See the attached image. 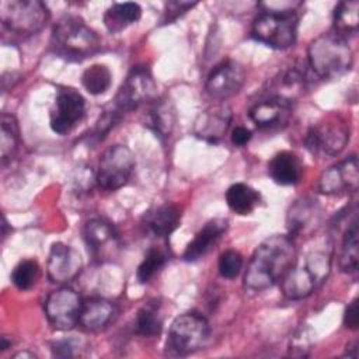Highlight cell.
<instances>
[{"label": "cell", "instance_id": "6da1fadb", "mask_svg": "<svg viewBox=\"0 0 359 359\" xmlns=\"http://www.w3.org/2000/svg\"><path fill=\"white\" fill-rule=\"evenodd\" d=\"M332 244L328 237L313 238L296 258L282 279V292L290 300L310 296L331 272Z\"/></svg>", "mask_w": 359, "mask_h": 359}, {"label": "cell", "instance_id": "7a4b0ae2", "mask_svg": "<svg viewBox=\"0 0 359 359\" xmlns=\"http://www.w3.org/2000/svg\"><path fill=\"white\" fill-rule=\"evenodd\" d=\"M297 250L290 236L273 234L265 238L254 251L244 275V286L250 290H264L283 279L290 269Z\"/></svg>", "mask_w": 359, "mask_h": 359}, {"label": "cell", "instance_id": "3957f363", "mask_svg": "<svg viewBox=\"0 0 359 359\" xmlns=\"http://www.w3.org/2000/svg\"><path fill=\"white\" fill-rule=\"evenodd\" d=\"M50 46L60 57L77 62L94 55L100 48V39L81 18L67 15L55 24Z\"/></svg>", "mask_w": 359, "mask_h": 359}, {"label": "cell", "instance_id": "277c9868", "mask_svg": "<svg viewBox=\"0 0 359 359\" xmlns=\"http://www.w3.org/2000/svg\"><path fill=\"white\" fill-rule=\"evenodd\" d=\"M307 55L310 69L321 79H337L345 74L353 62L346 39L334 31L321 34L311 41Z\"/></svg>", "mask_w": 359, "mask_h": 359}, {"label": "cell", "instance_id": "5b68a950", "mask_svg": "<svg viewBox=\"0 0 359 359\" xmlns=\"http://www.w3.org/2000/svg\"><path fill=\"white\" fill-rule=\"evenodd\" d=\"M297 10L262 8L252 22L251 35L273 49L292 46L297 35Z\"/></svg>", "mask_w": 359, "mask_h": 359}, {"label": "cell", "instance_id": "8992f818", "mask_svg": "<svg viewBox=\"0 0 359 359\" xmlns=\"http://www.w3.org/2000/svg\"><path fill=\"white\" fill-rule=\"evenodd\" d=\"M0 20L11 32L32 35L46 25L49 11L39 0H1Z\"/></svg>", "mask_w": 359, "mask_h": 359}, {"label": "cell", "instance_id": "52a82bcc", "mask_svg": "<svg viewBox=\"0 0 359 359\" xmlns=\"http://www.w3.org/2000/svg\"><path fill=\"white\" fill-rule=\"evenodd\" d=\"M209 323L198 313H185L178 316L168 331L167 348L177 355H189L206 344L209 338Z\"/></svg>", "mask_w": 359, "mask_h": 359}, {"label": "cell", "instance_id": "ba28073f", "mask_svg": "<svg viewBox=\"0 0 359 359\" xmlns=\"http://www.w3.org/2000/svg\"><path fill=\"white\" fill-rule=\"evenodd\" d=\"M349 140V126L339 115H328L311 126L306 135V146L313 154L335 156Z\"/></svg>", "mask_w": 359, "mask_h": 359}, {"label": "cell", "instance_id": "9c48e42d", "mask_svg": "<svg viewBox=\"0 0 359 359\" xmlns=\"http://www.w3.org/2000/svg\"><path fill=\"white\" fill-rule=\"evenodd\" d=\"M133 168L135 157L132 151L123 144H115L102 153L95 181L105 191H116L129 181Z\"/></svg>", "mask_w": 359, "mask_h": 359}, {"label": "cell", "instance_id": "30bf717a", "mask_svg": "<svg viewBox=\"0 0 359 359\" xmlns=\"http://www.w3.org/2000/svg\"><path fill=\"white\" fill-rule=\"evenodd\" d=\"M156 83L146 66H135L116 93L114 105L122 112L137 108L154 97Z\"/></svg>", "mask_w": 359, "mask_h": 359}, {"label": "cell", "instance_id": "8fae6325", "mask_svg": "<svg viewBox=\"0 0 359 359\" xmlns=\"http://www.w3.org/2000/svg\"><path fill=\"white\" fill-rule=\"evenodd\" d=\"M81 304L83 302L76 290L62 286L48 296L45 302V314L53 328L67 331L79 324Z\"/></svg>", "mask_w": 359, "mask_h": 359}, {"label": "cell", "instance_id": "7c38bea8", "mask_svg": "<svg viewBox=\"0 0 359 359\" xmlns=\"http://www.w3.org/2000/svg\"><path fill=\"white\" fill-rule=\"evenodd\" d=\"M86 101L83 95L70 87H63L57 91L55 107L50 112V128L57 135L70 133L83 119Z\"/></svg>", "mask_w": 359, "mask_h": 359}, {"label": "cell", "instance_id": "4fadbf2b", "mask_svg": "<svg viewBox=\"0 0 359 359\" xmlns=\"http://www.w3.org/2000/svg\"><path fill=\"white\" fill-rule=\"evenodd\" d=\"M245 81V70L243 65L233 59L219 63L206 79V93L219 101L227 100L236 95Z\"/></svg>", "mask_w": 359, "mask_h": 359}, {"label": "cell", "instance_id": "5bb4252c", "mask_svg": "<svg viewBox=\"0 0 359 359\" xmlns=\"http://www.w3.org/2000/svg\"><path fill=\"white\" fill-rule=\"evenodd\" d=\"M359 185L358 157L349 156L338 164L327 168L318 181V188L325 195H335L341 192H355Z\"/></svg>", "mask_w": 359, "mask_h": 359}, {"label": "cell", "instance_id": "9a60e30c", "mask_svg": "<svg viewBox=\"0 0 359 359\" xmlns=\"http://www.w3.org/2000/svg\"><path fill=\"white\" fill-rule=\"evenodd\" d=\"M231 109L224 102H216L203 109L194 123V133L196 137L217 143L227 132L231 122Z\"/></svg>", "mask_w": 359, "mask_h": 359}, {"label": "cell", "instance_id": "2e32d148", "mask_svg": "<svg viewBox=\"0 0 359 359\" xmlns=\"http://www.w3.org/2000/svg\"><path fill=\"white\" fill-rule=\"evenodd\" d=\"M48 278L55 283L73 280L81 269L80 254L70 245L55 243L48 257Z\"/></svg>", "mask_w": 359, "mask_h": 359}, {"label": "cell", "instance_id": "e0dca14e", "mask_svg": "<svg viewBox=\"0 0 359 359\" xmlns=\"http://www.w3.org/2000/svg\"><path fill=\"white\" fill-rule=\"evenodd\" d=\"M84 240L91 255L102 261L118 247V236L114 226L104 219H91L84 226Z\"/></svg>", "mask_w": 359, "mask_h": 359}, {"label": "cell", "instance_id": "ac0fdd59", "mask_svg": "<svg viewBox=\"0 0 359 359\" xmlns=\"http://www.w3.org/2000/svg\"><path fill=\"white\" fill-rule=\"evenodd\" d=\"M292 115V101L273 97L261 100L250 109L251 121L259 128H276L285 125Z\"/></svg>", "mask_w": 359, "mask_h": 359}, {"label": "cell", "instance_id": "d6986e66", "mask_svg": "<svg viewBox=\"0 0 359 359\" xmlns=\"http://www.w3.org/2000/svg\"><path fill=\"white\" fill-rule=\"evenodd\" d=\"M320 206L317 201L310 198H302L296 201L287 213V229L290 237L310 234L318 227L320 223Z\"/></svg>", "mask_w": 359, "mask_h": 359}, {"label": "cell", "instance_id": "ffe728a7", "mask_svg": "<svg viewBox=\"0 0 359 359\" xmlns=\"http://www.w3.org/2000/svg\"><path fill=\"white\" fill-rule=\"evenodd\" d=\"M116 314L118 310L112 302L101 297L87 299L81 304L79 324L87 331H100L108 327Z\"/></svg>", "mask_w": 359, "mask_h": 359}, {"label": "cell", "instance_id": "44dd1931", "mask_svg": "<svg viewBox=\"0 0 359 359\" xmlns=\"http://www.w3.org/2000/svg\"><path fill=\"white\" fill-rule=\"evenodd\" d=\"M227 219L216 217L209 220L194 237V240L187 245L184 251V259L188 262L196 261L203 257L212 245L220 238V236L227 230Z\"/></svg>", "mask_w": 359, "mask_h": 359}, {"label": "cell", "instance_id": "7402d4cb", "mask_svg": "<svg viewBox=\"0 0 359 359\" xmlns=\"http://www.w3.org/2000/svg\"><path fill=\"white\" fill-rule=\"evenodd\" d=\"M268 174L276 184L294 185L302 178L303 164L294 153L280 151L268 163Z\"/></svg>", "mask_w": 359, "mask_h": 359}, {"label": "cell", "instance_id": "603a6c76", "mask_svg": "<svg viewBox=\"0 0 359 359\" xmlns=\"http://www.w3.org/2000/svg\"><path fill=\"white\" fill-rule=\"evenodd\" d=\"M146 125L161 139L171 135L175 125V109L170 98H157L153 101L146 114Z\"/></svg>", "mask_w": 359, "mask_h": 359}, {"label": "cell", "instance_id": "cb8c5ba5", "mask_svg": "<svg viewBox=\"0 0 359 359\" xmlns=\"http://www.w3.org/2000/svg\"><path fill=\"white\" fill-rule=\"evenodd\" d=\"M181 212L172 203L160 205L144 215L147 229L157 237L170 236L180 224Z\"/></svg>", "mask_w": 359, "mask_h": 359}, {"label": "cell", "instance_id": "d4e9b609", "mask_svg": "<svg viewBox=\"0 0 359 359\" xmlns=\"http://www.w3.org/2000/svg\"><path fill=\"white\" fill-rule=\"evenodd\" d=\"M142 15V8L137 3H115L104 14V24L112 34L121 32L128 25L136 22Z\"/></svg>", "mask_w": 359, "mask_h": 359}, {"label": "cell", "instance_id": "484cf974", "mask_svg": "<svg viewBox=\"0 0 359 359\" xmlns=\"http://www.w3.org/2000/svg\"><path fill=\"white\" fill-rule=\"evenodd\" d=\"M259 194L247 184H233L226 191V202L237 215H250L259 203Z\"/></svg>", "mask_w": 359, "mask_h": 359}, {"label": "cell", "instance_id": "4316f807", "mask_svg": "<svg viewBox=\"0 0 359 359\" xmlns=\"http://www.w3.org/2000/svg\"><path fill=\"white\" fill-rule=\"evenodd\" d=\"M359 1L345 0L341 1L334 11V32L345 38L358 31L359 25Z\"/></svg>", "mask_w": 359, "mask_h": 359}, {"label": "cell", "instance_id": "83f0119b", "mask_svg": "<svg viewBox=\"0 0 359 359\" xmlns=\"http://www.w3.org/2000/svg\"><path fill=\"white\" fill-rule=\"evenodd\" d=\"M358 234H359L358 223L355 219V220H352L351 224L346 226V229L344 231V238H342L339 258H338L339 268L348 273L356 272V269H358V259H359Z\"/></svg>", "mask_w": 359, "mask_h": 359}, {"label": "cell", "instance_id": "f1b7e54d", "mask_svg": "<svg viewBox=\"0 0 359 359\" xmlns=\"http://www.w3.org/2000/svg\"><path fill=\"white\" fill-rule=\"evenodd\" d=\"M0 153H1V164L4 165L7 161L13 158L18 147V123L15 118L10 114H1L0 118Z\"/></svg>", "mask_w": 359, "mask_h": 359}, {"label": "cell", "instance_id": "f546056e", "mask_svg": "<svg viewBox=\"0 0 359 359\" xmlns=\"http://www.w3.org/2000/svg\"><path fill=\"white\" fill-rule=\"evenodd\" d=\"M161 318L156 306L146 304L143 306L135 318V332L142 337H157L161 332Z\"/></svg>", "mask_w": 359, "mask_h": 359}, {"label": "cell", "instance_id": "4dcf8cb0", "mask_svg": "<svg viewBox=\"0 0 359 359\" xmlns=\"http://www.w3.org/2000/svg\"><path fill=\"white\" fill-rule=\"evenodd\" d=\"M81 84L90 94H102L111 86V72L105 65H93L84 70Z\"/></svg>", "mask_w": 359, "mask_h": 359}, {"label": "cell", "instance_id": "1f68e13d", "mask_svg": "<svg viewBox=\"0 0 359 359\" xmlns=\"http://www.w3.org/2000/svg\"><path fill=\"white\" fill-rule=\"evenodd\" d=\"M39 276V266L38 262L34 259H22L20 261L13 272H11V280L20 290H28L31 289L36 279Z\"/></svg>", "mask_w": 359, "mask_h": 359}, {"label": "cell", "instance_id": "d6a6232c", "mask_svg": "<svg viewBox=\"0 0 359 359\" xmlns=\"http://www.w3.org/2000/svg\"><path fill=\"white\" fill-rule=\"evenodd\" d=\"M167 255L157 247H150L137 268V279L142 283L149 282L165 264Z\"/></svg>", "mask_w": 359, "mask_h": 359}, {"label": "cell", "instance_id": "836d02e7", "mask_svg": "<svg viewBox=\"0 0 359 359\" xmlns=\"http://www.w3.org/2000/svg\"><path fill=\"white\" fill-rule=\"evenodd\" d=\"M217 268H219V273L223 278H227V279L236 278L243 268L241 254L236 250H226L219 257Z\"/></svg>", "mask_w": 359, "mask_h": 359}, {"label": "cell", "instance_id": "e575fe53", "mask_svg": "<svg viewBox=\"0 0 359 359\" xmlns=\"http://www.w3.org/2000/svg\"><path fill=\"white\" fill-rule=\"evenodd\" d=\"M122 115L123 114L115 105H112L109 109L104 111L102 115L95 122V126L93 128V135L91 136L95 137V140L104 139V136L116 125V122L121 119Z\"/></svg>", "mask_w": 359, "mask_h": 359}, {"label": "cell", "instance_id": "d590c367", "mask_svg": "<svg viewBox=\"0 0 359 359\" xmlns=\"http://www.w3.org/2000/svg\"><path fill=\"white\" fill-rule=\"evenodd\" d=\"M194 6H196V3H191V1H170V3H167L163 22L170 24L171 21L177 20L181 14H184L185 11L192 8Z\"/></svg>", "mask_w": 359, "mask_h": 359}, {"label": "cell", "instance_id": "8d00e7d4", "mask_svg": "<svg viewBox=\"0 0 359 359\" xmlns=\"http://www.w3.org/2000/svg\"><path fill=\"white\" fill-rule=\"evenodd\" d=\"M310 346V339L307 337V334L302 330L297 335L293 337L292 344H290V355L293 356H306L309 352Z\"/></svg>", "mask_w": 359, "mask_h": 359}, {"label": "cell", "instance_id": "74e56055", "mask_svg": "<svg viewBox=\"0 0 359 359\" xmlns=\"http://www.w3.org/2000/svg\"><path fill=\"white\" fill-rule=\"evenodd\" d=\"M77 346L70 339H62L52 344V353L59 358H72L76 355L74 349Z\"/></svg>", "mask_w": 359, "mask_h": 359}, {"label": "cell", "instance_id": "f35d334b", "mask_svg": "<svg viewBox=\"0 0 359 359\" xmlns=\"http://www.w3.org/2000/svg\"><path fill=\"white\" fill-rule=\"evenodd\" d=\"M359 323V316H358V299H353L345 309L344 314V324L349 330H356Z\"/></svg>", "mask_w": 359, "mask_h": 359}, {"label": "cell", "instance_id": "ab89813d", "mask_svg": "<svg viewBox=\"0 0 359 359\" xmlns=\"http://www.w3.org/2000/svg\"><path fill=\"white\" fill-rule=\"evenodd\" d=\"M251 139V130L247 129L245 126H236L231 130V142L234 146L243 147L245 146Z\"/></svg>", "mask_w": 359, "mask_h": 359}, {"label": "cell", "instance_id": "60d3db41", "mask_svg": "<svg viewBox=\"0 0 359 359\" xmlns=\"http://www.w3.org/2000/svg\"><path fill=\"white\" fill-rule=\"evenodd\" d=\"M8 342H7V339H6V337H1V351H4V349H7L8 348Z\"/></svg>", "mask_w": 359, "mask_h": 359}]
</instances>
